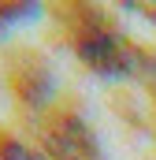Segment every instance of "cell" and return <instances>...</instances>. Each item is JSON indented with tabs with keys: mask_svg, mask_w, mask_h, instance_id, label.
Returning <instances> with one entry per match:
<instances>
[{
	"mask_svg": "<svg viewBox=\"0 0 156 160\" xmlns=\"http://www.w3.org/2000/svg\"><path fill=\"white\" fill-rule=\"evenodd\" d=\"M0 157L4 160H22V145H15V142L4 138V142H0Z\"/></svg>",
	"mask_w": 156,
	"mask_h": 160,
	"instance_id": "1",
	"label": "cell"
}]
</instances>
